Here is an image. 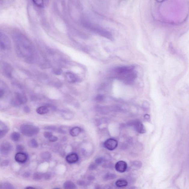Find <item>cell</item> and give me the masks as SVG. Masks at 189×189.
<instances>
[{
	"label": "cell",
	"mask_w": 189,
	"mask_h": 189,
	"mask_svg": "<svg viewBox=\"0 0 189 189\" xmlns=\"http://www.w3.org/2000/svg\"><path fill=\"white\" fill-rule=\"evenodd\" d=\"M103 98L104 97H103L102 95H99L96 97V99L97 101H101L103 99V98Z\"/></svg>",
	"instance_id": "cell-37"
},
{
	"label": "cell",
	"mask_w": 189,
	"mask_h": 189,
	"mask_svg": "<svg viewBox=\"0 0 189 189\" xmlns=\"http://www.w3.org/2000/svg\"><path fill=\"white\" fill-rule=\"evenodd\" d=\"M81 129L80 127H75L71 129L69 133L72 137H76L81 132Z\"/></svg>",
	"instance_id": "cell-16"
},
{
	"label": "cell",
	"mask_w": 189,
	"mask_h": 189,
	"mask_svg": "<svg viewBox=\"0 0 189 189\" xmlns=\"http://www.w3.org/2000/svg\"><path fill=\"white\" fill-rule=\"evenodd\" d=\"M0 188L4 189H14V186L8 182H4L0 185Z\"/></svg>",
	"instance_id": "cell-22"
},
{
	"label": "cell",
	"mask_w": 189,
	"mask_h": 189,
	"mask_svg": "<svg viewBox=\"0 0 189 189\" xmlns=\"http://www.w3.org/2000/svg\"><path fill=\"white\" fill-rule=\"evenodd\" d=\"M49 112V109L46 106H40L36 109L37 113L38 114H41V115L47 114Z\"/></svg>",
	"instance_id": "cell-17"
},
{
	"label": "cell",
	"mask_w": 189,
	"mask_h": 189,
	"mask_svg": "<svg viewBox=\"0 0 189 189\" xmlns=\"http://www.w3.org/2000/svg\"><path fill=\"white\" fill-rule=\"evenodd\" d=\"M54 73L56 74V75H60L61 73V71L60 69H55L54 70Z\"/></svg>",
	"instance_id": "cell-39"
},
{
	"label": "cell",
	"mask_w": 189,
	"mask_h": 189,
	"mask_svg": "<svg viewBox=\"0 0 189 189\" xmlns=\"http://www.w3.org/2000/svg\"><path fill=\"white\" fill-rule=\"evenodd\" d=\"M51 175L49 173H46L44 174L43 178L46 180H49L51 178Z\"/></svg>",
	"instance_id": "cell-35"
},
{
	"label": "cell",
	"mask_w": 189,
	"mask_h": 189,
	"mask_svg": "<svg viewBox=\"0 0 189 189\" xmlns=\"http://www.w3.org/2000/svg\"><path fill=\"white\" fill-rule=\"evenodd\" d=\"M116 175L114 174H108L105 176V178L106 180H111L116 178Z\"/></svg>",
	"instance_id": "cell-26"
},
{
	"label": "cell",
	"mask_w": 189,
	"mask_h": 189,
	"mask_svg": "<svg viewBox=\"0 0 189 189\" xmlns=\"http://www.w3.org/2000/svg\"><path fill=\"white\" fill-rule=\"evenodd\" d=\"M127 163L123 161H120L116 163L115 168L117 172L123 173L126 172L127 169Z\"/></svg>",
	"instance_id": "cell-8"
},
{
	"label": "cell",
	"mask_w": 189,
	"mask_h": 189,
	"mask_svg": "<svg viewBox=\"0 0 189 189\" xmlns=\"http://www.w3.org/2000/svg\"><path fill=\"white\" fill-rule=\"evenodd\" d=\"M24 112L26 113H29L30 112V109L28 106H25L23 108Z\"/></svg>",
	"instance_id": "cell-36"
},
{
	"label": "cell",
	"mask_w": 189,
	"mask_h": 189,
	"mask_svg": "<svg viewBox=\"0 0 189 189\" xmlns=\"http://www.w3.org/2000/svg\"><path fill=\"white\" fill-rule=\"evenodd\" d=\"M66 80L69 83H75L79 80V78L75 74L71 72H67L65 74Z\"/></svg>",
	"instance_id": "cell-11"
},
{
	"label": "cell",
	"mask_w": 189,
	"mask_h": 189,
	"mask_svg": "<svg viewBox=\"0 0 189 189\" xmlns=\"http://www.w3.org/2000/svg\"><path fill=\"white\" fill-rule=\"evenodd\" d=\"M48 139L49 140L50 142H54L57 141L58 138L57 137L55 136L52 135Z\"/></svg>",
	"instance_id": "cell-29"
},
{
	"label": "cell",
	"mask_w": 189,
	"mask_h": 189,
	"mask_svg": "<svg viewBox=\"0 0 189 189\" xmlns=\"http://www.w3.org/2000/svg\"><path fill=\"white\" fill-rule=\"evenodd\" d=\"M165 1V0H156V1H157L158 2H163L164 1Z\"/></svg>",
	"instance_id": "cell-43"
},
{
	"label": "cell",
	"mask_w": 189,
	"mask_h": 189,
	"mask_svg": "<svg viewBox=\"0 0 189 189\" xmlns=\"http://www.w3.org/2000/svg\"><path fill=\"white\" fill-rule=\"evenodd\" d=\"M72 114L71 113H69L68 112H64L62 114V116L65 119H69L72 118Z\"/></svg>",
	"instance_id": "cell-27"
},
{
	"label": "cell",
	"mask_w": 189,
	"mask_h": 189,
	"mask_svg": "<svg viewBox=\"0 0 189 189\" xmlns=\"http://www.w3.org/2000/svg\"><path fill=\"white\" fill-rule=\"evenodd\" d=\"M9 163V161L7 160H5L1 163V167H6L8 165Z\"/></svg>",
	"instance_id": "cell-32"
},
{
	"label": "cell",
	"mask_w": 189,
	"mask_h": 189,
	"mask_svg": "<svg viewBox=\"0 0 189 189\" xmlns=\"http://www.w3.org/2000/svg\"><path fill=\"white\" fill-rule=\"evenodd\" d=\"M127 185H128V182L127 180L124 179H119L116 181L115 182L116 186L119 188L125 187L127 186Z\"/></svg>",
	"instance_id": "cell-18"
},
{
	"label": "cell",
	"mask_w": 189,
	"mask_h": 189,
	"mask_svg": "<svg viewBox=\"0 0 189 189\" xmlns=\"http://www.w3.org/2000/svg\"><path fill=\"white\" fill-rule=\"evenodd\" d=\"M1 49L2 50H5L6 49H9V42L6 37L2 36L1 35V43H0Z\"/></svg>",
	"instance_id": "cell-13"
},
{
	"label": "cell",
	"mask_w": 189,
	"mask_h": 189,
	"mask_svg": "<svg viewBox=\"0 0 189 189\" xmlns=\"http://www.w3.org/2000/svg\"><path fill=\"white\" fill-rule=\"evenodd\" d=\"M79 157L77 153H72L68 155L66 157V160L68 163L72 164L75 163L78 161Z\"/></svg>",
	"instance_id": "cell-12"
},
{
	"label": "cell",
	"mask_w": 189,
	"mask_h": 189,
	"mask_svg": "<svg viewBox=\"0 0 189 189\" xmlns=\"http://www.w3.org/2000/svg\"><path fill=\"white\" fill-rule=\"evenodd\" d=\"M96 165L95 164H92L90 165L89 167V169L90 170H93L96 169Z\"/></svg>",
	"instance_id": "cell-38"
},
{
	"label": "cell",
	"mask_w": 189,
	"mask_h": 189,
	"mask_svg": "<svg viewBox=\"0 0 189 189\" xmlns=\"http://www.w3.org/2000/svg\"><path fill=\"white\" fill-rule=\"evenodd\" d=\"M41 157L42 159L47 160L51 159V155L49 152L44 151L41 153Z\"/></svg>",
	"instance_id": "cell-20"
},
{
	"label": "cell",
	"mask_w": 189,
	"mask_h": 189,
	"mask_svg": "<svg viewBox=\"0 0 189 189\" xmlns=\"http://www.w3.org/2000/svg\"><path fill=\"white\" fill-rule=\"evenodd\" d=\"M11 139L13 141L17 142L20 140V134L17 132H14L11 134Z\"/></svg>",
	"instance_id": "cell-21"
},
{
	"label": "cell",
	"mask_w": 189,
	"mask_h": 189,
	"mask_svg": "<svg viewBox=\"0 0 189 189\" xmlns=\"http://www.w3.org/2000/svg\"><path fill=\"white\" fill-rule=\"evenodd\" d=\"M103 161V160L102 158H98L95 160V163L97 164H100L102 163Z\"/></svg>",
	"instance_id": "cell-34"
},
{
	"label": "cell",
	"mask_w": 189,
	"mask_h": 189,
	"mask_svg": "<svg viewBox=\"0 0 189 189\" xmlns=\"http://www.w3.org/2000/svg\"><path fill=\"white\" fill-rule=\"evenodd\" d=\"M12 146L9 142H4L2 143L0 147L1 154L4 156H6L12 151Z\"/></svg>",
	"instance_id": "cell-7"
},
{
	"label": "cell",
	"mask_w": 189,
	"mask_h": 189,
	"mask_svg": "<svg viewBox=\"0 0 189 189\" xmlns=\"http://www.w3.org/2000/svg\"><path fill=\"white\" fill-rule=\"evenodd\" d=\"M145 118L146 119V120H148V119L150 118V116L148 114H146L145 116Z\"/></svg>",
	"instance_id": "cell-42"
},
{
	"label": "cell",
	"mask_w": 189,
	"mask_h": 189,
	"mask_svg": "<svg viewBox=\"0 0 189 189\" xmlns=\"http://www.w3.org/2000/svg\"><path fill=\"white\" fill-rule=\"evenodd\" d=\"M44 176V174L41 173L36 172H35L33 175L34 180L36 181H38L41 180L43 178Z\"/></svg>",
	"instance_id": "cell-24"
},
{
	"label": "cell",
	"mask_w": 189,
	"mask_h": 189,
	"mask_svg": "<svg viewBox=\"0 0 189 189\" xmlns=\"http://www.w3.org/2000/svg\"><path fill=\"white\" fill-rule=\"evenodd\" d=\"M17 151L19 152H22L24 150V147L21 145H18L17 147Z\"/></svg>",
	"instance_id": "cell-33"
},
{
	"label": "cell",
	"mask_w": 189,
	"mask_h": 189,
	"mask_svg": "<svg viewBox=\"0 0 189 189\" xmlns=\"http://www.w3.org/2000/svg\"><path fill=\"white\" fill-rule=\"evenodd\" d=\"M30 173L29 172H26L23 174V176L25 178H28L30 176Z\"/></svg>",
	"instance_id": "cell-41"
},
{
	"label": "cell",
	"mask_w": 189,
	"mask_h": 189,
	"mask_svg": "<svg viewBox=\"0 0 189 189\" xmlns=\"http://www.w3.org/2000/svg\"><path fill=\"white\" fill-rule=\"evenodd\" d=\"M133 124L134 128L138 133L143 134L146 132V129H145L144 126L140 121L138 120L135 121Z\"/></svg>",
	"instance_id": "cell-10"
},
{
	"label": "cell",
	"mask_w": 189,
	"mask_h": 189,
	"mask_svg": "<svg viewBox=\"0 0 189 189\" xmlns=\"http://www.w3.org/2000/svg\"><path fill=\"white\" fill-rule=\"evenodd\" d=\"M17 52L19 55L25 58H31L32 48L29 41L24 37L19 35L17 37Z\"/></svg>",
	"instance_id": "cell-2"
},
{
	"label": "cell",
	"mask_w": 189,
	"mask_h": 189,
	"mask_svg": "<svg viewBox=\"0 0 189 189\" xmlns=\"http://www.w3.org/2000/svg\"><path fill=\"white\" fill-rule=\"evenodd\" d=\"M26 189H35V188H34L33 187H27L25 188Z\"/></svg>",
	"instance_id": "cell-44"
},
{
	"label": "cell",
	"mask_w": 189,
	"mask_h": 189,
	"mask_svg": "<svg viewBox=\"0 0 189 189\" xmlns=\"http://www.w3.org/2000/svg\"><path fill=\"white\" fill-rule=\"evenodd\" d=\"M134 67L132 66H120L113 69L114 76L122 80L127 84H130L133 82L137 77Z\"/></svg>",
	"instance_id": "cell-1"
},
{
	"label": "cell",
	"mask_w": 189,
	"mask_h": 189,
	"mask_svg": "<svg viewBox=\"0 0 189 189\" xmlns=\"http://www.w3.org/2000/svg\"><path fill=\"white\" fill-rule=\"evenodd\" d=\"M4 90L1 88L0 90V98H2V97L4 96Z\"/></svg>",
	"instance_id": "cell-40"
},
{
	"label": "cell",
	"mask_w": 189,
	"mask_h": 189,
	"mask_svg": "<svg viewBox=\"0 0 189 189\" xmlns=\"http://www.w3.org/2000/svg\"><path fill=\"white\" fill-rule=\"evenodd\" d=\"M104 146L109 151H112L115 149L117 146L118 142L115 139L110 138L108 139L105 142Z\"/></svg>",
	"instance_id": "cell-6"
},
{
	"label": "cell",
	"mask_w": 189,
	"mask_h": 189,
	"mask_svg": "<svg viewBox=\"0 0 189 189\" xmlns=\"http://www.w3.org/2000/svg\"><path fill=\"white\" fill-rule=\"evenodd\" d=\"M34 4L40 8H43L44 6V0H32Z\"/></svg>",
	"instance_id": "cell-25"
},
{
	"label": "cell",
	"mask_w": 189,
	"mask_h": 189,
	"mask_svg": "<svg viewBox=\"0 0 189 189\" xmlns=\"http://www.w3.org/2000/svg\"><path fill=\"white\" fill-rule=\"evenodd\" d=\"M64 188L66 189H75L76 188V187L73 182L71 181H67L64 184Z\"/></svg>",
	"instance_id": "cell-19"
},
{
	"label": "cell",
	"mask_w": 189,
	"mask_h": 189,
	"mask_svg": "<svg viewBox=\"0 0 189 189\" xmlns=\"http://www.w3.org/2000/svg\"><path fill=\"white\" fill-rule=\"evenodd\" d=\"M3 74L6 77L10 78L12 75V69L11 66L8 64H4L2 67Z\"/></svg>",
	"instance_id": "cell-14"
},
{
	"label": "cell",
	"mask_w": 189,
	"mask_h": 189,
	"mask_svg": "<svg viewBox=\"0 0 189 189\" xmlns=\"http://www.w3.org/2000/svg\"><path fill=\"white\" fill-rule=\"evenodd\" d=\"M27 98L25 95L22 93H18L16 95L15 99L13 100L12 104L15 106H19L25 104L27 102Z\"/></svg>",
	"instance_id": "cell-5"
},
{
	"label": "cell",
	"mask_w": 189,
	"mask_h": 189,
	"mask_svg": "<svg viewBox=\"0 0 189 189\" xmlns=\"http://www.w3.org/2000/svg\"><path fill=\"white\" fill-rule=\"evenodd\" d=\"M45 129H46V130H57V131H58V130H59V129L56 128V127H54V126H49V127H45Z\"/></svg>",
	"instance_id": "cell-30"
},
{
	"label": "cell",
	"mask_w": 189,
	"mask_h": 189,
	"mask_svg": "<svg viewBox=\"0 0 189 189\" xmlns=\"http://www.w3.org/2000/svg\"><path fill=\"white\" fill-rule=\"evenodd\" d=\"M20 130L23 135L27 137H32L36 135L40 131L38 127L29 124H24L21 126Z\"/></svg>",
	"instance_id": "cell-4"
},
{
	"label": "cell",
	"mask_w": 189,
	"mask_h": 189,
	"mask_svg": "<svg viewBox=\"0 0 189 189\" xmlns=\"http://www.w3.org/2000/svg\"><path fill=\"white\" fill-rule=\"evenodd\" d=\"M15 160L16 161L19 163H24L27 161L28 156L26 153L22 152H19L15 156Z\"/></svg>",
	"instance_id": "cell-9"
},
{
	"label": "cell",
	"mask_w": 189,
	"mask_h": 189,
	"mask_svg": "<svg viewBox=\"0 0 189 189\" xmlns=\"http://www.w3.org/2000/svg\"><path fill=\"white\" fill-rule=\"evenodd\" d=\"M44 136L45 138L48 139L53 135L51 132H45L44 133Z\"/></svg>",
	"instance_id": "cell-31"
},
{
	"label": "cell",
	"mask_w": 189,
	"mask_h": 189,
	"mask_svg": "<svg viewBox=\"0 0 189 189\" xmlns=\"http://www.w3.org/2000/svg\"><path fill=\"white\" fill-rule=\"evenodd\" d=\"M28 144L29 146L32 148H37L38 146V142L35 139L30 140L28 142Z\"/></svg>",
	"instance_id": "cell-23"
},
{
	"label": "cell",
	"mask_w": 189,
	"mask_h": 189,
	"mask_svg": "<svg viewBox=\"0 0 189 189\" xmlns=\"http://www.w3.org/2000/svg\"><path fill=\"white\" fill-rule=\"evenodd\" d=\"M84 26L87 29L93 33L107 38L108 39L112 40L113 39L112 35L110 32L102 28L99 26L89 22H85Z\"/></svg>",
	"instance_id": "cell-3"
},
{
	"label": "cell",
	"mask_w": 189,
	"mask_h": 189,
	"mask_svg": "<svg viewBox=\"0 0 189 189\" xmlns=\"http://www.w3.org/2000/svg\"><path fill=\"white\" fill-rule=\"evenodd\" d=\"M133 165L137 168H140L142 166L141 162L139 161H134L133 163Z\"/></svg>",
	"instance_id": "cell-28"
},
{
	"label": "cell",
	"mask_w": 189,
	"mask_h": 189,
	"mask_svg": "<svg viewBox=\"0 0 189 189\" xmlns=\"http://www.w3.org/2000/svg\"><path fill=\"white\" fill-rule=\"evenodd\" d=\"M9 129L2 122L0 123V137L2 138L8 132Z\"/></svg>",
	"instance_id": "cell-15"
}]
</instances>
